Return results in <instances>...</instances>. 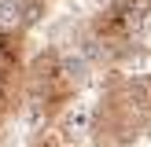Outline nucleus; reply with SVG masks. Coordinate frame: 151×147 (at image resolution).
Instances as JSON below:
<instances>
[{"mask_svg": "<svg viewBox=\"0 0 151 147\" xmlns=\"http://www.w3.org/2000/svg\"><path fill=\"white\" fill-rule=\"evenodd\" d=\"M151 125V74L114 77L100 96L96 147H125Z\"/></svg>", "mask_w": 151, "mask_h": 147, "instance_id": "nucleus-1", "label": "nucleus"}, {"mask_svg": "<svg viewBox=\"0 0 151 147\" xmlns=\"http://www.w3.org/2000/svg\"><path fill=\"white\" fill-rule=\"evenodd\" d=\"M29 96L41 103L44 118L59 114V110L66 107V99L74 96V77H70V70L59 63L55 51H44L33 63V70H29Z\"/></svg>", "mask_w": 151, "mask_h": 147, "instance_id": "nucleus-2", "label": "nucleus"}, {"mask_svg": "<svg viewBox=\"0 0 151 147\" xmlns=\"http://www.w3.org/2000/svg\"><path fill=\"white\" fill-rule=\"evenodd\" d=\"M15 74L19 70H0V121L11 114L15 107Z\"/></svg>", "mask_w": 151, "mask_h": 147, "instance_id": "nucleus-3", "label": "nucleus"}, {"mask_svg": "<svg viewBox=\"0 0 151 147\" xmlns=\"http://www.w3.org/2000/svg\"><path fill=\"white\" fill-rule=\"evenodd\" d=\"M29 147H66V143H63V136H59L55 129H41L33 140H29Z\"/></svg>", "mask_w": 151, "mask_h": 147, "instance_id": "nucleus-4", "label": "nucleus"}]
</instances>
